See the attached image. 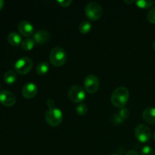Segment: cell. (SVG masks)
<instances>
[{"mask_svg": "<svg viewBox=\"0 0 155 155\" xmlns=\"http://www.w3.org/2000/svg\"><path fill=\"white\" fill-rule=\"evenodd\" d=\"M38 88L35 83H27L22 88V95L26 98H33L37 94Z\"/></svg>", "mask_w": 155, "mask_h": 155, "instance_id": "cell-10", "label": "cell"}, {"mask_svg": "<svg viewBox=\"0 0 155 155\" xmlns=\"http://www.w3.org/2000/svg\"><path fill=\"white\" fill-rule=\"evenodd\" d=\"M113 118H114V122L115 123V124H122L123 122H124V120L122 119V118L120 117V115L117 114H115L113 115Z\"/></svg>", "mask_w": 155, "mask_h": 155, "instance_id": "cell-25", "label": "cell"}, {"mask_svg": "<svg viewBox=\"0 0 155 155\" xmlns=\"http://www.w3.org/2000/svg\"><path fill=\"white\" fill-rule=\"evenodd\" d=\"M118 114L120 115V117L124 120H125L127 119V118L129 117V116H130V110L124 107H121V108L120 109L119 111H118Z\"/></svg>", "mask_w": 155, "mask_h": 155, "instance_id": "cell-21", "label": "cell"}, {"mask_svg": "<svg viewBox=\"0 0 155 155\" xmlns=\"http://www.w3.org/2000/svg\"><path fill=\"white\" fill-rule=\"evenodd\" d=\"M124 2H125V3H128V4H130V3H133V2H135L132 0V1H124Z\"/></svg>", "mask_w": 155, "mask_h": 155, "instance_id": "cell-29", "label": "cell"}, {"mask_svg": "<svg viewBox=\"0 0 155 155\" xmlns=\"http://www.w3.org/2000/svg\"><path fill=\"white\" fill-rule=\"evenodd\" d=\"M111 155H118V154H111Z\"/></svg>", "mask_w": 155, "mask_h": 155, "instance_id": "cell-32", "label": "cell"}, {"mask_svg": "<svg viewBox=\"0 0 155 155\" xmlns=\"http://www.w3.org/2000/svg\"><path fill=\"white\" fill-rule=\"evenodd\" d=\"M49 70V64L48 62L46 61H42L40 62L39 64L36 66V71L39 75H44L46 74Z\"/></svg>", "mask_w": 155, "mask_h": 155, "instance_id": "cell-16", "label": "cell"}, {"mask_svg": "<svg viewBox=\"0 0 155 155\" xmlns=\"http://www.w3.org/2000/svg\"><path fill=\"white\" fill-rule=\"evenodd\" d=\"M8 41L11 45L14 46H18L22 42L21 36L17 32H12L8 35Z\"/></svg>", "mask_w": 155, "mask_h": 155, "instance_id": "cell-14", "label": "cell"}, {"mask_svg": "<svg viewBox=\"0 0 155 155\" xmlns=\"http://www.w3.org/2000/svg\"><path fill=\"white\" fill-rule=\"evenodd\" d=\"M148 21L151 24H155V6L152 7L147 15Z\"/></svg>", "mask_w": 155, "mask_h": 155, "instance_id": "cell-22", "label": "cell"}, {"mask_svg": "<svg viewBox=\"0 0 155 155\" xmlns=\"http://www.w3.org/2000/svg\"><path fill=\"white\" fill-rule=\"evenodd\" d=\"M3 5H4V1L3 0H0V10L2 8Z\"/></svg>", "mask_w": 155, "mask_h": 155, "instance_id": "cell-28", "label": "cell"}, {"mask_svg": "<svg viewBox=\"0 0 155 155\" xmlns=\"http://www.w3.org/2000/svg\"><path fill=\"white\" fill-rule=\"evenodd\" d=\"M84 88L89 93L93 94L98 91L99 88V80L95 75H88L83 81Z\"/></svg>", "mask_w": 155, "mask_h": 155, "instance_id": "cell-8", "label": "cell"}, {"mask_svg": "<svg viewBox=\"0 0 155 155\" xmlns=\"http://www.w3.org/2000/svg\"><path fill=\"white\" fill-rule=\"evenodd\" d=\"M135 136L142 143L148 142L151 137V131L148 126L145 124H139L135 130Z\"/></svg>", "mask_w": 155, "mask_h": 155, "instance_id": "cell-7", "label": "cell"}, {"mask_svg": "<svg viewBox=\"0 0 155 155\" xmlns=\"http://www.w3.org/2000/svg\"><path fill=\"white\" fill-rule=\"evenodd\" d=\"M135 2L138 7L143 9L149 8L154 4V1L153 0H139V1H136Z\"/></svg>", "mask_w": 155, "mask_h": 155, "instance_id": "cell-18", "label": "cell"}, {"mask_svg": "<svg viewBox=\"0 0 155 155\" xmlns=\"http://www.w3.org/2000/svg\"><path fill=\"white\" fill-rule=\"evenodd\" d=\"M76 111L80 116H84L87 113L88 107L83 103H80V104H77V107H76Z\"/></svg>", "mask_w": 155, "mask_h": 155, "instance_id": "cell-20", "label": "cell"}, {"mask_svg": "<svg viewBox=\"0 0 155 155\" xmlns=\"http://www.w3.org/2000/svg\"><path fill=\"white\" fill-rule=\"evenodd\" d=\"M92 29V24L87 21H82L79 25V31L81 33H87Z\"/></svg>", "mask_w": 155, "mask_h": 155, "instance_id": "cell-19", "label": "cell"}, {"mask_svg": "<svg viewBox=\"0 0 155 155\" xmlns=\"http://www.w3.org/2000/svg\"><path fill=\"white\" fill-rule=\"evenodd\" d=\"M33 61L28 57H22L18 59L15 64V69L19 74H27L33 68Z\"/></svg>", "mask_w": 155, "mask_h": 155, "instance_id": "cell-5", "label": "cell"}, {"mask_svg": "<svg viewBox=\"0 0 155 155\" xmlns=\"http://www.w3.org/2000/svg\"><path fill=\"white\" fill-rule=\"evenodd\" d=\"M153 48H154V50L155 51V41L153 42Z\"/></svg>", "mask_w": 155, "mask_h": 155, "instance_id": "cell-30", "label": "cell"}, {"mask_svg": "<svg viewBox=\"0 0 155 155\" xmlns=\"http://www.w3.org/2000/svg\"><path fill=\"white\" fill-rule=\"evenodd\" d=\"M153 137H154V141H155V132L154 133V136H153Z\"/></svg>", "mask_w": 155, "mask_h": 155, "instance_id": "cell-31", "label": "cell"}, {"mask_svg": "<svg viewBox=\"0 0 155 155\" xmlns=\"http://www.w3.org/2000/svg\"><path fill=\"white\" fill-rule=\"evenodd\" d=\"M142 155H154V151L150 146H144L141 151Z\"/></svg>", "mask_w": 155, "mask_h": 155, "instance_id": "cell-23", "label": "cell"}, {"mask_svg": "<svg viewBox=\"0 0 155 155\" xmlns=\"http://www.w3.org/2000/svg\"><path fill=\"white\" fill-rule=\"evenodd\" d=\"M45 118L48 124L51 127H58L60 125L63 120V114L61 110L57 107L48 108L45 112Z\"/></svg>", "mask_w": 155, "mask_h": 155, "instance_id": "cell-3", "label": "cell"}, {"mask_svg": "<svg viewBox=\"0 0 155 155\" xmlns=\"http://www.w3.org/2000/svg\"><path fill=\"white\" fill-rule=\"evenodd\" d=\"M50 39V33L45 30H39L34 33L33 34V39L34 40L35 43L39 44H44L49 40Z\"/></svg>", "mask_w": 155, "mask_h": 155, "instance_id": "cell-12", "label": "cell"}, {"mask_svg": "<svg viewBox=\"0 0 155 155\" xmlns=\"http://www.w3.org/2000/svg\"><path fill=\"white\" fill-rule=\"evenodd\" d=\"M130 97V92L126 87H118L113 92L111 95L112 104L117 107H124L127 103Z\"/></svg>", "mask_w": 155, "mask_h": 155, "instance_id": "cell-1", "label": "cell"}, {"mask_svg": "<svg viewBox=\"0 0 155 155\" xmlns=\"http://www.w3.org/2000/svg\"><path fill=\"white\" fill-rule=\"evenodd\" d=\"M102 8L96 2H90L85 8V14L89 19L92 21L98 20L102 16Z\"/></svg>", "mask_w": 155, "mask_h": 155, "instance_id": "cell-4", "label": "cell"}, {"mask_svg": "<svg viewBox=\"0 0 155 155\" xmlns=\"http://www.w3.org/2000/svg\"><path fill=\"white\" fill-rule=\"evenodd\" d=\"M68 97L74 103H82L86 98L84 89L78 85H74L68 90Z\"/></svg>", "mask_w": 155, "mask_h": 155, "instance_id": "cell-6", "label": "cell"}, {"mask_svg": "<svg viewBox=\"0 0 155 155\" xmlns=\"http://www.w3.org/2000/svg\"><path fill=\"white\" fill-rule=\"evenodd\" d=\"M126 155H139V153L136 152V151H133V150H130L127 152Z\"/></svg>", "mask_w": 155, "mask_h": 155, "instance_id": "cell-27", "label": "cell"}, {"mask_svg": "<svg viewBox=\"0 0 155 155\" xmlns=\"http://www.w3.org/2000/svg\"><path fill=\"white\" fill-rule=\"evenodd\" d=\"M18 30L24 36H30L34 34V27L31 23L27 21H22L18 24Z\"/></svg>", "mask_w": 155, "mask_h": 155, "instance_id": "cell-11", "label": "cell"}, {"mask_svg": "<svg viewBox=\"0 0 155 155\" xmlns=\"http://www.w3.org/2000/svg\"><path fill=\"white\" fill-rule=\"evenodd\" d=\"M144 120L148 124H155V107H147L142 113Z\"/></svg>", "mask_w": 155, "mask_h": 155, "instance_id": "cell-13", "label": "cell"}, {"mask_svg": "<svg viewBox=\"0 0 155 155\" xmlns=\"http://www.w3.org/2000/svg\"><path fill=\"white\" fill-rule=\"evenodd\" d=\"M17 74L14 71H8L4 75L5 83L8 85H12L16 81Z\"/></svg>", "mask_w": 155, "mask_h": 155, "instance_id": "cell-15", "label": "cell"}, {"mask_svg": "<svg viewBox=\"0 0 155 155\" xmlns=\"http://www.w3.org/2000/svg\"><path fill=\"white\" fill-rule=\"evenodd\" d=\"M35 45V42L33 39H30V38H27L25 39L24 40L22 41L21 42V47L25 51H30L33 48Z\"/></svg>", "mask_w": 155, "mask_h": 155, "instance_id": "cell-17", "label": "cell"}, {"mask_svg": "<svg viewBox=\"0 0 155 155\" xmlns=\"http://www.w3.org/2000/svg\"><path fill=\"white\" fill-rule=\"evenodd\" d=\"M47 105L49 107V108H52V107H54V100L52 99H48L47 101Z\"/></svg>", "mask_w": 155, "mask_h": 155, "instance_id": "cell-26", "label": "cell"}, {"mask_svg": "<svg viewBox=\"0 0 155 155\" xmlns=\"http://www.w3.org/2000/svg\"><path fill=\"white\" fill-rule=\"evenodd\" d=\"M49 60L54 67H61L66 63L67 53L63 48L56 46L52 48L49 55Z\"/></svg>", "mask_w": 155, "mask_h": 155, "instance_id": "cell-2", "label": "cell"}, {"mask_svg": "<svg viewBox=\"0 0 155 155\" xmlns=\"http://www.w3.org/2000/svg\"><path fill=\"white\" fill-rule=\"evenodd\" d=\"M16 101L15 95L8 90H2L0 92V103L5 106L10 107L15 104Z\"/></svg>", "mask_w": 155, "mask_h": 155, "instance_id": "cell-9", "label": "cell"}, {"mask_svg": "<svg viewBox=\"0 0 155 155\" xmlns=\"http://www.w3.org/2000/svg\"><path fill=\"white\" fill-rule=\"evenodd\" d=\"M58 3L62 7H68L72 3V0H58Z\"/></svg>", "mask_w": 155, "mask_h": 155, "instance_id": "cell-24", "label": "cell"}]
</instances>
